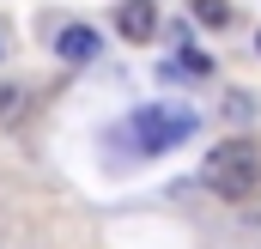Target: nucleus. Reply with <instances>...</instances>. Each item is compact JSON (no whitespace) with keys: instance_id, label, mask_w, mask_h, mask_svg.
Masks as SVG:
<instances>
[{"instance_id":"obj_1","label":"nucleus","mask_w":261,"mask_h":249,"mask_svg":"<svg viewBox=\"0 0 261 249\" xmlns=\"http://www.w3.org/2000/svg\"><path fill=\"white\" fill-rule=\"evenodd\" d=\"M200 183L219 201H249L261 188V140H219L200 164Z\"/></svg>"},{"instance_id":"obj_2","label":"nucleus","mask_w":261,"mask_h":249,"mask_svg":"<svg viewBox=\"0 0 261 249\" xmlns=\"http://www.w3.org/2000/svg\"><path fill=\"white\" fill-rule=\"evenodd\" d=\"M195 134V110L189 104H140L128 122H122V140H128L140 158H158L170 146H182Z\"/></svg>"},{"instance_id":"obj_3","label":"nucleus","mask_w":261,"mask_h":249,"mask_svg":"<svg viewBox=\"0 0 261 249\" xmlns=\"http://www.w3.org/2000/svg\"><path fill=\"white\" fill-rule=\"evenodd\" d=\"M116 31H122L128 43H152V37H158V6H152V0H122V6H116Z\"/></svg>"},{"instance_id":"obj_4","label":"nucleus","mask_w":261,"mask_h":249,"mask_svg":"<svg viewBox=\"0 0 261 249\" xmlns=\"http://www.w3.org/2000/svg\"><path fill=\"white\" fill-rule=\"evenodd\" d=\"M55 55H61V61H97V55H103L97 24H67L61 37H55Z\"/></svg>"},{"instance_id":"obj_5","label":"nucleus","mask_w":261,"mask_h":249,"mask_svg":"<svg viewBox=\"0 0 261 249\" xmlns=\"http://www.w3.org/2000/svg\"><path fill=\"white\" fill-rule=\"evenodd\" d=\"M189 18H200L206 31H225V24L237 18V6H231V0H189Z\"/></svg>"},{"instance_id":"obj_6","label":"nucleus","mask_w":261,"mask_h":249,"mask_svg":"<svg viewBox=\"0 0 261 249\" xmlns=\"http://www.w3.org/2000/svg\"><path fill=\"white\" fill-rule=\"evenodd\" d=\"M18 110H24V85H6L0 79V122H12Z\"/></svg>"},{"instance_id":"obj_7","label":"nucleus","mask_w":261,"mask_h":249,"mask_svg":"<svg viewBox=\"0 0 261 249\" xmlns=\"http://www.w3.org/2000/svg\"><path fill=\"white\" fill-rule=\"evenodd\" d=\"M255 49H261V37H255Z\"/></svg>"}]
</instances>
